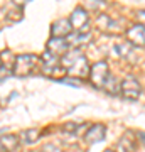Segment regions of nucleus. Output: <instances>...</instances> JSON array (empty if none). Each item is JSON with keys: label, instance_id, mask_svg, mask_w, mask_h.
Here are the masks:
<instances>
[{"label": "nucleus", "instance_id": "obj_1", "mask_svg": "<svg viewBox=\"0 0 145 152\" xmlns=\"http://www.w3.org/2000/svg\"><path fill=\"white\" fill-rule=\"evenodd\" d=\"M59 63L63 66V69L68 71L71 76H76V78H88L90 76L88 61L78 49L71 51V53H66L63 58H59Z\"/></svg>", "mask_w": 145, "mask_h": 152}, {"label": "nucleus", "instance_id": "obj_2", "mask_svg": "<svg viewBox=\"0 0 145 152\" xmlns=\"http://www.w3.org/2000/svg\"><path fill=\"white\" fill-rule=\"evenodd\" d=\"M37 64V58L34 54H22L14 59V73L17 76H29Z\"/></svg>", "mask_w": 145, "mask_h": 152}, {"label": "nucleus", "instance_id": "obj_3", "mask_svg": "<svg viewBox=\"0 0 145 152\" xmlns=\"http://www.w3.org/2000/svg\"><path fill=\"white\" fill-rule=\"evenodd\" d=\"M42 71L47 76H51V78H59V80L64 78V73H66V71L63 69L61 63H59V58L49 54L47 51H46V54L42 56Z\"/></svg>", "mask_w": 145, "mask_h": 152}, {"label": "nucleus", "instance_id": "obj_4", "mask_svg": "<svg viewBox=\"0 0 145 152\" xmlns=\"http://www.w3.org/2000/svg\"><path fill=\"white\" fill-rule=\"evenodd\" d=\"M110 76V71H108V63L106 61H100V63H95V64L90 68V80L95 86L103 88L106 78Z\"/></svg>", "mask_w": 145, "mask_h": 152}, {"label": "nucleus", "instance_id": "obj_5", "mask_svg": "<svg viewBox=\"0 0 145 152\" xmlns=\"http://www.w3.org/2000/svg\"><path fill=\"white\" fill-rule=\"evenodd\" d=\"M68 20L71 24V29H74L76 32L79 34L88 32V20L90 19H88V14H86V10L83 7H76Z\"/></svg>", "mask_w": 145, "mask_h": 152}, {"label": "nucleus", "instance_id": "obj_6", "mask_svg": "<svg viewBox=\"0 0 145 152\" xmlns=\"http://www.w3.org/2000/svg\"><path fill=\"white\" fill-rule=\"evenodd\" d=\"M120 90H122L123 98H127V100H138L140 93H142L140 83L137 81L135 78H132V76L125 78L123 81L120 83Z\"/></svg>", "mask_w": 145, "mask_h": 152}, {"label": "nucleus", "instance_id": "obj_7", "mask_svg": "<svg viewBox=\"0 0 145 152\" xmlns=\"http://www.w3.org/2000/svg\"><path fill=\"white\" fill-rule=\"evenodd\" d=\"M69 49V42H66L64 39H59V37H51L47 42V53L49 54L59 58L61 54H66Z\"/></svg>", "mask_w": 145, "mask_h": 152}, {"label": "nucleus", "instance_id": "obj_8", "mask_svg": "<svg viewBox=\"0 0 145 152\" xmlns=\"http://www.w3.org/2000/svg\"><path fill=\"white\" fill-rule=\"evenodd\" d=\"M127 39H128V44H132L133 48L140 46L144 48V39H145V34H144V26H133L127 31Z\"/></svg>", "mask_w": 145, "mask_h": 152}, {"label": "nucleus", "instance_id": "obj_9", "mask_svg": "<svg viewBox=\"0 0 145 152\" xmlns=\"http://www.w3.org/2000/svg\"><path fill=\"white\" fill-rule=\"evenodd\" d=\"M73 29H71V24L68 19H59L58 22H54L52 27H51V34H52V37H59L63 39L64 36L71 32Z\"/></svg>", "mask_w": 145, "mask_h": 152}, {"label": "nucleus", "instance_id": "obj_10", "mask_svg": "<svg viewBox=\"0 0 145 152\" xmlns=\"http://www.w3.org/2000/svg\"><path fill=\"white\" fill-rule=\"evenodd\" d=\"M105 137V125L101 124H95L90 127V130L86 132L85 135V140L88 144H93V142H98V140H103Z\"/></svg>", "mask_w": 145, "mask_h": 152}, {"label": "nucleus", "instance_id": "obj_11", "mask_svg": "<svg viewBox=\"0 0 145 152\" xmlns=\"http://www.w3.org/2000/svg\"><path fill=\"white\" fill-rule=\"evenodd\" d=\"M98 26H100L103 31H106V32H113V34L122 32V27L118 26V22H115L113 19H110V17L105 15V14L98 17Z\"/></svg>", "mask_w": 145, "mask_h": 152}, {"label": "nucleus", "instance_id": "obj_12", "mask_svg": "<svg viewBox=\"0 0 145 152\" xmlns=\"http://www.w3.org/2000/svg\"><path fill=\"white\" fill-rule=\"evenodd\" d=\"M0 145L7 152H14L19 147V139L15 135H2L0 137Z\"/></svg>", "mask_w": 145, "mask_h": 152}, {"label": "nucleus", "instance_id": "obj_13", "mask_svg": "<svg viewBox=\"0 0 145 152\" xmlns=\"http://www.w3.org/2000/svg\"><path fill=\"white\" fill-rule=\"evenodd\" d=\"M39 135H41V130H39V129H32V130L22 132V139H24V142H27V144H34V142L39 139Z\"/></svg>", "mask_w": 145, "mask_h": 152}, {"label": "nucleus", "instance_id": "obj_14", "mask_svg": "<svg viewBox=\"0 0 145 152\" xmlns=\"http://www.w3.org/2000/svg\"><path fill=\"white\" fill-rule=\"evenodd\" d=\"M103 88L106 90L108 93H118V86H117V80H115V76H108Z\"/></svg>", "mask_w": 145, "mask_h": 152}, {"label": "nucleus", "instance_id": "obj_15", "mask_svg": "<svg viewBox=\"0 0 145 152\" xmlns=\"http://www.w3.org/2000/svg\"><path fill=\"white\" fill-rule=\"evenodd\" d=\"M9 76H10V71H9V68L0 63V81H2V80H5V78H9Z\"/></svg>", "mask_w": 145, "mask_h": 152}, {"label": "nucleus", "instance_id": "obj_16", "mask_svg": "<svg viewBox=\"0 0 145 152\" xmlns=\"http://www.w3.org/2000/svg\"><path fill=\"white\" fill-rule=\"evenodd\" d=\"M64 129H66V130H74V129H76V124H71V125H66Z\"/></svg>", "mask_w": 145, "mask_h": 152}, {"label": "nucleus", "instance_id": "obj_17", "mask_svg": "<svg viewBox=\"0 0 145 152\" xmlns=\"http://www.w3.org/2000/svg\"><path fill=\"white\" fill-rule=\"evenodd\" d=\"M0 152H7V151H5V149H4L2 145H0Z\"/></svg>", "mask_w": 145, "mask_h": 152}, {"label": "nucleus", "instance_id": "obj_18", "mask_svg": "<svg viewBox=\"0 0 145 152\" xmlns=\"http://www.w3.org/2000/svg\"><path fill=\"white\" fill-rule=\"evenodd\" d=\"M105 152H113V151H105Z\"/></svg>", "mask_w": 145, "mask_h": 152}]
</instances>
